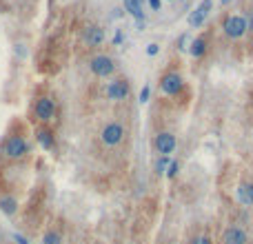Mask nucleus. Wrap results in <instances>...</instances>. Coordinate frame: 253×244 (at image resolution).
<instances>
[{
  "label": "nucleus",
  "mask_w": 253,
  "mask_h": 244,
  "mask_svg": "<svg viewBox=\"0 0 253 244\" xmlns=\"http://www.w3.org/2000/svg\"><path fill=\"white\" fill-rule=\"evenodd\" d=\"M27 142H24L20 135H11L9 140L5 142V147H2V151H5V155L7 158H14V160H18V158H23L24 154H27Z\"/></svg>",
  "instance_id": "obj_1"
},
{
  "label": "nucleus",
  "mask_w": 253,
  "mask_h": 244,
  "mask_svg": "<svg viewBox=\"0 0 253 244\" xmlns=\"http://www.w3.org/2000/svg\"><path fill=\"white\" fill-rule=\"evenodd\" d=\"M100 138H102V142H105L107 147H115V144H120V142H122V138H124L122 125H118V122H111V125H107L105 129H102Z\"/></svg>",
  "instance_id": "obj_2"
},
{
  "label": "nucleus",
  "mask_w": 253,
  "mask_h": 244,
  "mask_svg": "<svg viewBox=\"0 0 253 244\" xmlns=\"http://www.w3.org/2000/svg\"><path fill=\"white\" fill-rule=\"evenodd\" d=\"M244 31H247V20H244L242 16H231V18H227L225 34L229 36V38H240Z\"/></svg>",
  "instance_id": "obj_3"
},
{
  "label": "nucleus",
  "mask_w": 253,
  "mask_h": 244,
  "mask_svg": "<svg viewBox=\"0 0 253 244\" xmlns=\"http://www.w3.org/2000/svg\"><path fill=\"white\" fill-rule=\"evenodd\" d=\"M91 71L96 73V76L105 78V76H111L114 73V60L107 56H98L91 60Z\"/></svg>",
  "instance_id": "obj_4"
},
{
  "label": "nucleus",
  "mask_w": 253,
  "mask_h": 244,
  "mask_svg": "<svg viewBox=\"0 0 253 244\" xmlns=\"http://www.w3.org/2000/svg\"><path fill=\"white\" fill-rule=\"evenodd\" d=\"M53 113H56V105H53L51 98H40V100L36 102V118L38 120L47 122V120L53 118Z\"/></svg>",
  "instance_id": "obj_5"
},
{
  "label": "nucleus",
  "mask_w": 253,
  "mask_h": 244,
  "mask_svg": "<svg viewBox=\"0 0 253 244\" xmlns=\"http://www.w3.org/2000/svg\"><path fill=\"white\" fill-rule=\"evenodd\" d=\"M156 149L160 151L162 155H169V154H173V149H176V135H171V133H160L156 138Z\"/></svg>",
  "instance_id": "obj_6"
},
{
  "label": "nucleus",
  "mask_w": 253,
  "mask_h": 244,
  "mask_svg": "<svg viewBox=\"0 0 253 244\" xmlns=\"http://www.w3.org/2000/svg\"><path fill=\"white\" fill-rule=\"evenodd\" d=\"M180 89H182V78L178 76V73H167V76L162 78V91L164 93L176 96V93H180Z\"/></svg>",
  "instance_id": "obj_7"
},
{
  "label": "nucleus",
  "mask_w": 253,
  "mask_h": 244,
  "mask_svg": "<svg viewBox=\"0 0 253 244\" xmlns=\"http://www.w3.org/2000/svg\"><path fill=\"white\" fill-rule=\"evenodd\" d=\"M107 93H109L111 100H122V98H127V93H129V85L124 80H114L109 85V89H107Z\"/></svg>",
  "instance_id": "obj_8"
},
{
  "label": "nucleus",
  "mask_w": 253,
  "mask_h": 244,
  "mask_svg": "<svg viewBox=\"0 0 253 244\" xmlns=\"http://www.w3.org/2000/svg\"><path fill=\"white\" fill-rule=\"evenodd\" d=\"M209 9H211V0H202L200 7H198L191 14V18H189V24H191V27H200V24L205 22V16L209 14Z\"/></svg>",
  "instance_id": "obj_9"
},
{
  "label": "nucleus",
  "mask_w": 253,
  "mask_h": 244,
  "mask_svg": "<svg viewBox=\"0 0 253 244\" xmlns=\"http://www.w3.org/2000/svg\"><path fill=\"white\" fill-rule=\"evenodd\" d=\"M225 244H247V233L240 226H229L225 231Z\"/></svg>",
  "instance_id": "obj_10"
},
{
  "label": "nucleus",
  "mask_w": 253,
  "mask_h": 244,
  "mask_svg": "<svg viewBox=\"0 0 253 244\" xmlns=\"http://www.w3.org/2000/svg\"><path fill=\"white\" fill-rule=\"evenodd\" d=\"M85 40H87V44H91V47H98V44L105 40V31H102L100 27L89 24V27L85 29Z\"/></svg>",
  "instance_id": "obj_11"
},
{
  "label": "nucleus",
  "mask_w": 253,
  "mask_h": 244,
  "mask_svg": "<svg viewBox=\"0 0 253 244\" xmlns=\"http://www.w3.org/2000/svg\"><path fill=\"white\" fill-rule=\"evenodd\" d=\"M124 9L129 11L131 16H134L136 20H138V24L142 27V20H144V9H142V0H124Z\"/></svg>",
  "instance_id": "obj_12"
},
{
  "label": "nucleus",
  "mask_w": 253,
  "mask_h": 244,
  "mask_svg": "<svg viewBox=\"0 0 253 244\" xmlns=\"http://www.w3.org/2000/svg\"><path fill=\"white\" fill-rule=\"evenodd\" d=\"M238 200L242 202V204H253V184H240Z\"/></svg>",
  "instance_id": "obj_13"
},
{
  "label": "nucleus",
  "mask_w": 253,
  "mask_h": 244,
  "mask_svg": "<svg viewBox=\"0 0 253 244\" xmlns=\"http://www.w3.org/2000/svg\"><path fill=\"white\" fill-rule=\"evenodd\" d=\"M0 209H2V213H7V216H14L16 211H18V202H16L14 198H2V200H0Z\"/></svg>",
  "instance_id": "obj_14"
},
{
  "label": "nucleus",
  "mask_w": 253,
  "mask_h": 244,
  "mask_svg": "<svg viewBox=\"0 0 253 244\" xmlns=\"http://www.w3.org/2000/svg\"><path fill=\"white\" fill-rule=\"evenodd\" d=\"M38 140L45 149H53V133L49 129H40L38 131Z\"/></svg>",
  "instance_id": "obj_15"
},
{
  "label": "nucleus",
  "mask_w": 253,
  "mask_h": 244,
  "mask_svg": "<svg viewBox=\"0 0 253 244\" xmlns=\"http://www.w3.org/2000/svg\"><path fill=\"white\" fill-rule=\"evenodd\" d=\"M205 49H207V43H205V38H198V40H193V44H191V56L200 58L202 53H205Z\"/></svg>",
  "instance_id": "obj_16"
},
{
  "label": "nucleus",
  "mask_w": 253,
  "mask_h": 244,
  "mask_svg": "<svg viewBox=\"0 0 253 244\" xmlns=\"http://www.w3.org/2000/svg\"><path fill=\"white\" fill-rule=\"evenodd\" d=\"M60 242H62V238L58 231H47L43 238V244H60Z\"/></svg>",
  "instance_id": "obj_17"
},
{
  "label": "nucleus",
  "mask_w": 253,
  "mask_h": 244,
  "mask_svg": "<svg viewBox=\"0 0 253 244\" xmlns=\"http://www.w3.org/2000/svg\"><path fill=\"white\" fill-rule=\"evenodd\" d=\"M167 167H169V155H162V160L158 162V173H164Z\"/></svg>",
  "instance_id": "obj_18"
},
{
  "label": "nucleus",
  "mask_w": 253,
  "mask_h": 244,
  "mask_svg": "<svg viewBox=\"0 0 253 244\" xmlns=\"http://www.w3.org/2000/svg\"><path fill=\"white\" fill-rule=\"evenodd\" d=\"M169 177H173L178 173V162H173V160H169V171H164Z\"/></svg>",
  "instance_id": "obj_19"
},
{
  "label": "nucleus",
  "mask_w": 253,
  "mask_h": 244,
  "mask_svg": "<svg viewBox=\"0 0 253 244\" xmlns=\"http://www.w3.org/2000/svg\"><path fill=\"white\" fill-rule=\"evenodd\" d=\"M149 93H151V89H149V87H144L142 93H140V102H147L149 100Z\"/></svg>",
  "instance_id": "obj_20"
},
{
  "label": "nucleus",
  "mask_w": 253,
  "mask_h": 244,
  "mask_svg": "<svg viewBox=\"0 0 253 244\" xmlns=\"http://www.w3.org/2000/svg\"><path fill=\"white\" fill-rule=\"evenodd\" d=\"M191 244H211V240H209V238H205V235H200V238H196Z\"/></svg>",
  "instance_id": "obj_21"
},
{
  "label": "nucleus",
  "mask_w": 253,
  "mask_h": 244,
  "mask_svg": "<svg viewBox=\"0 0 253 244\" xmlns=\"http://www.w3.org/2000/svg\"><path fill=\"white\" fill-rule=\"evenodd\" d=\"M158 53V44H149L147 47V56H156Z\"/></svg>",
  "instance_id": "obj_22"
},
{
  "label": "nucleus",
  "mask_w": 253,
  "mask_h": 244,
  "mask_svg": "<svg viewBox=\"0 0 253 244\" xmlns=\"http://www.w3.org/2000/svg\"><path fill=\"white\" fill-rule=\"evenodd\" d=\"M149 5H151L153 9L158 11V9H160V0H149Z\"/></svg>",
  "instance_id": "obj_23"
},
{
  "label": "nucleus",
  "mask_w": 253,
  "mask_h": 244,
  "mask_svg": "<svg viewBox=\"0 0 253 244\" xmlns=\"http://www.w3.org/2000/svg\"><path fill=\"white\" fill-rule=\"evenodd\" d=\"M184 43H186V36H180V40H178V44H180V49H186V47H184Z\"/></svg>",
  "instance_id": "obj_24"
}]
</instances>
